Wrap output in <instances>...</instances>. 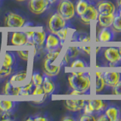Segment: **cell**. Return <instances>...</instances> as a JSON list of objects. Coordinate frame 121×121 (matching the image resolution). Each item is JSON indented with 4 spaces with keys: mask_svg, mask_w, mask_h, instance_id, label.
I'll return each instance as SVG.
<instances>
[{
    "mask_svg": "<svg viewBox=\"0 0 121 121\" xmlns=\"http://www.w3.org/2000/svg\"><path fill=\"white\" fill-rule=\"evenodd\" d=\"M67 81L71 89L77 90L81 93H88L92 87V78L89 71L79 76L70 74L67 77Z\"/></svg>",
    "mask_w": 121,
    "mask_h": 121,
    "instance_id": "1",
    "label": "cell"
},
{
    "mask_svg": "<svg viewBox=\"0 0 121 121\" xmlns=\"http://www.w3.org/2000/svg\"><path fill=\"white\" fill-rule=\"evenodd\" d=\"M61 48L62 47H59L55 50L47 52L43 61V71L45 75L50 77H54L59 73L61 68V64H55L54 63L59 57Z\"/></svg>",
    "mask_w": 121,
    "mask_h": 121,
    "instance_id": "2",
    "label": "cell"
},
{
    "mask_svg": "<svg viewBox=\"0 0 121 121\" xmlns=\"http://www.w3.org/2000/svg\"><path fill=\"white\" fill-rule=\"evenodd\" d=\"M57 12L67 21H70L75 16V5L71 0H59Z\"/></svg>",
    "mask_w": 121,
    "mask_h": 121,
    "instance_id": "3",
    "label": "cell"
},
{
    "mask_svg": "<svg viewBox=\"0 0 121 121\" xmlns=\"http://www.w3.org/2000/svg\"><path fill=\"white\" fill-rule=\"evenodd\" d=\"M104 58L108 67H117L121 62L118 46H108L103 50Z\"/></svg>",
    "mask_w": 121,
    "mask_h": 121,
    "instance_id": "4",
    "label": "cell"
},
{
    "mask_svg": "<svg viewBox=\"0 0 121 121\" xmlns=\"http://www.w3.org/2000/svg\"><path fill=\"white\" fill-rule=\"evenodd\" d=\"M103 78L106 87L112 89L121 79V71L120 68L118 67H110L109 69L104 70Z\"/></svg>",
    "mask_w": 121,
    "mask_h": 121,
    "instance_id": "5",
    "label": "cell"
},
{
    "mask_svg": "<svg viewBox=\"0 0 121 121\" xmlns=\"http://www.w3.org/2000/svg\"><path fill=\"white\" fill-rule=\"evenodd\" d=\"M65 26H67V21L60 16L58 12L52 14L48 18L47 28L49 33L56 34L57 32Z\"/></svg>",
    "mask_w": 121,
    "mask_h": 121,
    "instance_id": "6",
    "label": "cell"
},
{
    "mask_svg": "<svg viewBox=\"0 0 121 121\" xmlns=\"http://www.w3.org/2000/svg\"><path fill=\"white\" fill-rule=\"evenodd\" d=\"M26 19L21 15L14 12L8 13L5 17V26L11 28L24 27L26 23Z\"/></svg>",
    "mask_w": 121,
    "mask_h": 121,
    "instance_id": "7",
    "label": "cell"
},
{
    "mask_svg": "<svg viewBox=\"0 0 121 121\" xmlns=\"http://www.w3.org/2000/svg\"><path fill=\"white\" fill-rule=\"evenodd\" d=\"M98 17V11L96 5L92 1L89 3L88 8L82 15L79 16L80 21L85 24H89L92 22L96 21Z\"/></svg>",
    "mask_w": 121,
    "mask_h": 121,
    "instance_id": "8",
    "label": "cell"
},
{
    "mask_svg": "<svg viewBox=\"0 0 121 121\" xmlns=\"http://www.w3.org/2000/svg\"><path fill=\"white\" fill-rule=\"evenodd\" d=\"M50 2L48 0H29L28 9L34 14H41L46 11Z\"/></svg>",
    "mask_w": 121,
    "mask_h": 121,
    "instance_id": "9",
    "label": "cell"
},
{
    "mask_svg": "<svg viewBox=\"0 0 121 121\" xmlns=\"http://www.w3.org/2000/svg\"><path fill=\"white\" fill-rule=\"evenodd\" d=\"M98 14L101 15H109L116 14L117 7L111 1L109 0H102L96 5Z\"/></svg>",
    "mask_w": 121,
    "mask_h": 121,
    "instance_id": "10",
    "label": "cell"
},
{
    "mask_svg": "<svg viewBox=\"0 0 121 121\" xmlns=\"http://www.w3.org/2000/svg\"><path fill=\"white\" fill-rule=\"evenodd\" d=\"M104 114L110 121H117L121 119V111L118 106L111 104L108 105L104 110Z\"/></svg>",
    "mask_w": 121,
    "mask_h": 121,
    "instance_id": "11",
    "label": "cell"
},
{
    "mask_svg": "<svg viewBox=\"0 0 121 121\" xmlns=\"http://www.w3.org/2000/svg\"><path fill=\"white\" fill-rule=\"evenodd\" d=\"M114 31L111 27H102L98 33L97 42L99 43H109L112 42L114 38Z\"/></svg>",
    "mask_w": 121,
    "mask_h": 121,
    "instance_id": "12",
    "label": "cell"
},
{
    "mask_svg": "<svg viewBox=\"0 0 121 121\" xmlns=\"http://www.w3.org/2000/svg\"><path fill=\"white\" fill-rule=\"evenodd\" d=\"M97 68H98V69H97L95 72L94 88H95V92L99 93L104 89L106 86H105V82L103 78L104 70L100 69V67H97Z\"/></svg>",
    "mask_w": 121,
    "mask_h": 121,
    "instance_id": "13",
    "label": "cell"
},
{
    "mask_svg": "<svg viewBox=\"0 0 121 121\" xmlns=\"http://www.w3.org/2000/svg\"><path fill=\"white\" fill-rule=\"evenodd\" d=\"M45 47L48 52L53 51L60 47V39L55 34L49 33L47 34L46 39L45 42Z\"/></svg>",
    "mask_w": 121,
    "mask_h": 121,
    "instance_id": "14",
    "label": "cell"
},
{
    "mask_svg": "<svg viewBox=\"0 0 121 121\" xmlns=\"http://www.w3.org/2000/svg\"><path fill=\"white\" fill-rule=\"evenodd\" d=\"M28 39L24 32H13L11 36V44L14 46H24Z\"/></svg>",
    "mask_w": 121,
    "mask_h": 121,
    "instance_id": "15",
    "label": "cell"
},
{
    "mask_svg": "<svg viewBox=\"0 0 121 121\" xmlns=\"http://www.w3.org/2000/svg\"><path fill=\"white\" fill-rule=\"evenodd\" d=\"M86 104V100H66L64 101V106L69 111L79 112Z\"/></svg>",
    "mask_w": 121,
    "mask_h": 121,
    "instance_id": "16",
    "label": "cell"
},
{
    "mask_svg": "<svg viewBox=\"0 0 121 121\" xmlns=\"http://www.w3.org/2000/svg\"><path fill=\"white\" fill-rule=\"evenodd\" d=\"M21 90V86H15L10 81L5 82V84L3 86L2 94L5 95L10 96H19Z\"/></svg>",
    "mask_w": 121,
    "mask_h": 121,
    "instance_id": "17",
    "label": "cell"
},
{
    "mask_svg": "<svg viewBox=\"0 0 121 121\" xmlns=\"http://www.w3.org/2000/svg\"><path fill=\"white\" fill-rule=\"evenodd\" d=\"M45 39H46V32L44 30H41L33 32L31 41L36 46L42 47L45 45Z\"/></svg>",
    "mask_w": 121,
    "mask_h": 121,
    "instance_id": "18",
    "label": "cell"
},
{
    "mask_svg": "<svg viewBox=\"0 0 121 121\" xmlns=\"http://www.w3.org/2000/svg\"><path fill=\"white\" fill-rule=\"evenodd\" d=\"M86 101L91 105V107L92 108L94 113L95 114L103 113L108 105L106 103V101L103 100H88Z\"/></svg>",
    "mask_w": 121,
    "mask_h": 121,
    "instance_id": "19",
    "label": "cell"
},
{
    "mask_svg": "<svg viewBox=\"0 0 121 121\" xmlns=\"http://www.w3.org/2000/svg\"><path fill=\"white\" fill-rule=\"evenodd\" d=\"M41 86L45 95H49L52 93L55 89V84L54 81L52 80V77L46 75H45L43 77V81Z\"/></svg>",
    "mask_w": 121,
    "mask_h": 121,
    "instance_id": "20",
    "label": "cell"
},
{
    "mask_svg": "<svg viewBox=\"0 0 121 121\" xmlns=\"http://www.w3.org/2000/svg\"><path fill=\"white\" fill-rule=\"evenodd\" d=\"M114 16L115 14L109 15H101L98 14V17L96 21L101 27H111Z\"/></svg>",
    "mask_w": 121,
    "mask_h": 121,
    "instance_id": "21",
    "label": "cell"
},
{
    "mask_svg": "<svg viewBox=\"0 0 121 121\" xmlns=\"http://www.w3.org/2000/svg\"><path fill=\"white\" fill-rule=\"evenodd\" d=\"M26 77H27V71L26 70H23L17 72V73H14L12 75L10 78V82L13 83L14 85L16 86V84L18 83H23L24 81H26Z\"/></svg>",
    "mask_w": 121,
    "mask_h": 121,
    "instance_id": "22",
    "label": "cell"
},
{
    "mask_svg": "<svg viewBox=\"0 0 121 121\" xmlns=\"http://www.w3.org/2000/svg\"><path fill=\"white\" fill-rule=\"evenodd\" d=\"M91 2V0H78L77 2L75 5V11L79 17L84 13Z\"/></svg>",
    "mask_w": 121,
    "mask_h": 121,
    "instance_id": "23",
    "label": "cell"
},
{
    "mask_svg": "<svg viewBox=\"0 0 121 121\" xmlns=\"http://www.w3.org/2000/svg\"><path fill=\"white\" fill-rule=\"evenodd\" d=\"M15 60V56L12 52H6L2 60L1 67H12Z\"/></svg>",
    "mask_w": 121,
    "mask_h": 121,
    "instance_id": "24",
    "label": "cell"
},
{
    "mask_svg": "<svg viewBox=\"0 0 121 121\" xmlns=\"http://www.w3.org/2000/svg\"><path fill=\"white\" fill-rule=\"evenodd\" d=\"M15 102L10 100H0V111L7 112L12 111L14 108Z\"/></svg>",
    "mask_w": 121,
    "mask_h": 121,
    "instance_id": "25",
    "label": "cell"
},
{
    "mask_svg": "<svg viewBox=\"0 0 121 121\" xmlns=\"http://www.w3.org/2000/svg\"><path fill=\"white\" fill-rule=\"evenodd\" d=\"M89 67V64L84 60L75 58L70 64V68L72 69H86Z\"/></svg>",
    "mask_w": 121,
    "mask_h": 121,
    "instance_id": "26",
    "label": "cell"
},
{
    "mask_svg": "<svg viewBox=\"0 0 121 121\" xmlns=\"http://www.w3.org/2000/svg\"><path fill=\"white\" fill-rule=\"evenodd\" d=\"M33 87L34 86H33L31 81L27 82L25 85L21 86V90H20V93H19V96L26 97V96L30 95Z\"/></svg>",
    "mask_w": 121,
    "mask_h": 121,
    "instance_id": "27",
    "label": "cell"
},
{
    "mask_svg": "<svg viewBox=\"0 0 121 121\" xmlns=\"http://www.w3.org/2000/svg\"><path fill=\"white\" fill-rule=\"evenodd\" d=\"M80 48L78 46H69L65 52V55L70 60L77 58L80 54Z\"/></svg>",
    "mask_w": 121,
    "mask_h": 121,
    "instance_id": "28",
    "label": "cell"
},
{
    "mask_svg": "<svg viewBox=\"0 0 121 121\" xmlns=\"http://www.w3.org/2000/svg\"><path fill=\"white\" fill-rule=\"evenodd\" d=\"M67 34H68V27L65 26L62 29H60L59 31L57 32L55 35L58 37V39H60V47L64 46V44L65 43V41L67 39Z\"/></svg>",
    "mask_w": 121,
    "mask_h": 121,
    "instance_id": "29",
    "label": "cell"
},
{
    "mask_svg": "<svg viewBox=\"0 0 121 121\" xmlns=\"http://www.w3.org/2000/svg\"><path fill=\"white\" fill-rule=\"evenodd\" d=\"M30 81L32 82L33 86H40L43 81V76L39 72H34L31 76Z\"/></svg>",
    "mask_w": 121,
    "mask_h": 121,
    "instance_id": "30",
    "label": "cell"
},
{
    "mask_svg": "<svg viewBox=\"0 0 121 121\" xmlns=\"http://www.w3.org/2000/svg\"><path fill=\"white\" fill-rule=\"evenodd\" d=\"M111 29L114 33H121V16L117 14H115L114 19L111 25Z\"/></svg>",
    "mask_w": 121,
    "mask_h": 121,
    "instance_id": "31",
    "label": "cell"
},
{
    "mask_svg": "<svg viewBox=\"0 0 121 121\" xmlns=\"http://www.w3.org/2000/svg\"><path fill=\"white\" fill-rule=\"evenodd\" d=\"M12 67H1L0 68V79L9 77L12 73Z\"/></svg>",
    "mask_w": 121,
    "mask_h": 121,
    "instance_id": "32",
    "label": "cell"
},
{
    "mask_svg": "<svg viewBox=\"0 0 121 121\" xmlns=\"http://www.w3.org/2000/svg\"><path fill=\"white\" fill-rule=\"evenodd\" d=\"M17 55L18 57L20 58L21 60H25V61H27L30 58V52L27 50H20V51H17L16 52Z\"/></svg>",
    "mask_w": 121,
    "mask_h": 121,
    "instance_id": "33",
    "label": "cell"
},
{
    "mask_svg": "<svg viewBox=\"0 0 121 121\" xmlns=\"http://www.w3.org/2000/svg\"><path fill=\"white\" fill-rule=\"evenodd\" d=\"M79 120L80 121H89V120H96V117L95 114H86V113H82L79 117Z\"/></svg>",
    "mask_w": 121,
    "mask_h": 121,
    "instance_id": "34",
    "label": "cell"
},
{
    "mask_svg": "<svg viewBox=\"0 0 121 121\" xmlns=\"http://www.w3.org/2000/svg\"><path fill=\"white\" fill-rule=\"evenodd\" d=\"M75 41L82 42V43H89L91 41V37L88 34H79Z\"/></svg>",
    "mask_w": 121,
    "mask_h": 121,
    "instance_id": "35",
    "label": "cell"
},
{
    "mask_svg": "<svg viewBox=\"0 0 121 121\" xmlns=\"http://www.w3.org/2000/svg\"><path fill=\"white\" fill-rule=\"evenodd\" d=\"M13 113L12 111H7V112H2V114L1 115V117H0V120H13Z\"/></svg>",
    "mask_w": 121,
    "mask_h": 121,
    "instance_id": "36",
    "label": "cell"
},
{
    "mask_svg": "<svg viewBox=\"0 0 121 121\" xmlns=\"http://www.w3.org/2000/svg\"><path fill=\"white\" fill-rule=\"evenodd\" d=\"M31 95H44V91L42 88V86H34L32 90Z\"/></svg>",
    "mask_w": 121,
    "mask_h": 121,
    "instance_id": "37",
    "label": "cell"
},
{
    "mask_svg": "<svg viewBox=\"0 0 121 121\" xmlns=\"http://www.w3.org/2000/svg\"><path fill=\"white\" fill-rule=\"evenodd\" d=\"M112 94L116 95H121V79L112 88Z\"/></svg>",
    "mask_w": 121,
    "mask_h": 121,
    "instance_id": "38",
    "label": "cell"
},
{
    "mask_svg": "<svg viewBox=\"0 0 121 121\" xmlns=\"http://www.w3.org/2000/svg\"><path fill=\"white\" fill-rule=\"evenodd\" d=\"M82 111H83V113H86V114H95L92 108L91 107V105L86 101L84 107L82 108Z\"/></svg>",
    "mask_w": 121,
    "mask_h": 121,
    "instance_id": "39",
    "label": "cell"
},
{
    "mask_svg": "<svg viewBox=\"0 0 121 121\" xmlns=\"http://www.w3.org/2000/svg\"><path fill=\"white\" fill-rule=\"evenodd\" d=\"M26 120H32V121H47L48 118L46 117H44L43 115L41 114H38L35 117H29V118L26 119Z\"/></svg>",
    "mask_w": 121,
    "mask_h": 121,
    "instance_id": "40",
    "label": "cell"
},
{
    "mask_svg": "<svg viewBox=\"0 0 121 121\" xmlns=\"http://www.w3.org/2000/svg\"><path fill=\"white\" fill-rule=\"evenodd\" d=\"M98 116L95 117H96V120H98V121H107L108 120V117H106V115L104 114V113H98L97 114Z\"/></svg>",
    "mask_w": 121,
    "mask_h": 121,
    "instance_id": "41",
    "label": "cell"
},
{
    "mask_svg": "<svg viewBox=\"0 0 121 121\" xmlns=\"http://www.w3.org/2000/svg\"><path fill=\"white\" fill-rule=\"evenodd\" d=\"M79 48H80L81 51L86 53V55H91V51H92V48H91V46H84V45H83V46L79 47Z\"/></svg>",
    "mask_w": 121,
    "mask_h": 121,
    "instance_id": "42",
    "label": "cell"
},
{
    "mask_svg": "<svg viewBox=\"0 0 121 121\" xmlns=\"http://www.w3.org/2000/svg\"><path fill=\"white\" fill-rule=\"evenodd\" d=\"M61 120L63 121H75L76 119L73 118V117H70V116H67V117H64L61 119Z\"/></svg>",
    "mask_w": 121,
    "mask_h": 121,
    "instance_id": "43",
    "label": "cell"
},
{
    "mask_svg": "<svg viewBox=\"0 0 121 121\" xmlns=\"http://www.w3.org/2000/svg\"><path fill=\"white\" fill-rule=\"evenodd\" d=\"M33 32L34 31H25V34L26 37H27L28 40H31L32 39V36H33Z\"/></svg>",
    "mask_w": 121,
    "mask_h": 121,
    "instance_id": "44",
    "label": "cell"
},
{
    "mask_svg": "<svg viewBox=\"0 0 121 121\" xmlns=\"http://www.w3.org/2000/svg\"><path fill=\"white\" fill-rule=\"evenodd\" d=\"M70 95H82V93H81L80 92H79V91H77V90L72 89V91L70 92Z\"/></svg>",
    "mask_w": 121,
    "mask_h": 121,
    "instance_id": "45",
    "label": "cell"
},
{
    "mask_svg": "<svg viewBox=\"0 0 121 121\" xmlns=\"http://www.w3.org/2000/svg\"><path fill=\"white\" fill-rule=\"evenodd\" d=\"M32 26H33V24H31V23H25V24L24 26V27H32Z\"/></svg>",
    "mask_w": 121,
    "mask_h": 121,
    "instance_id": "46",
    "label": "cell"
},
{
    "mask_svg": "<svg viewBox=\"0 0 121 121\" xmlns=\"http://www.w3.org/2000/svg\"><path fill=\"white\" fill-rule=\"evenodd\" d=\"M101 49H102V48H101V46H97V47L95 48V53H96V55L98 54V52H99V51H101Z\"/></svg>",
    "mask_w": 121,
    "mask_h": 121,
    "instance_id": "47",
    "label": "cell"
},
{
    "mask_svg": "<svg viewBox=\"0 0 121 121\" xmlns=\"http://www.w3.org/2000/svg\"><path fill=\"white\" fill-rule=\"evenodd\" d=\"M118 49H119V53H120V60H121V45L118 46Z\"/></svg>",
    "mask_w": 121,
    "mask_h": 121,
    "instance_id": "48",
    "label": "cell"
},
{
    "mask_svg": "<svg viewBox=\"0 0 121 121\" xmlns=\"http://www.w3.org/2000/svg\"><path fill=\"white\" fill-rule=\"evenodd\" d=\"M49 1V2H50L51 4H52V3H55V2H57L58 0H48Z\"/></svg>",
    "mask_w": 121,
    "mask_h": 121,
    "instance_id": "49",
    "label": "cell"
},
{
    "mask_svg": "<svg viewBox=\"0 0 121 121\" xmlns=\"http://www.w3.org/2000/svg\"><path fill=\"white\" fill-rule=\"evenodd\" d=\"M16 1H17V2H24V1H26V0H16Z\"/></svg>",
    "mask_w": 121,
    "mask_h": 121,
    "instance_id": "50",
    "label": "cell"
},
{
    "mask_svg": "<svg viewBox=\"0 0 121 121\" xmlns=\"http://www.w3.org/2000/svg\"><path fill=\"white\" fill-rule=\"evenodd\" d=\"M120 120H121V119H120Z\"/></svg>",
    "mask_w": 121,
    "mask_h": 121,
    "instance_id": "51",
    "label": "cell"
}]
</instances>
